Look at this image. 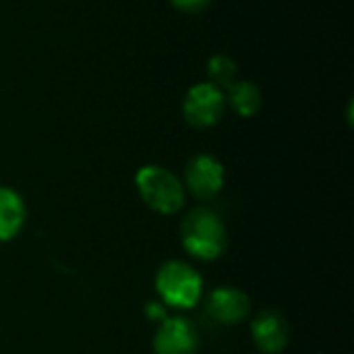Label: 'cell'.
I'll use <instances>...</instances> for the list:
<instances>
[{
    "mask_svg": "<svg viewBox=\"0 0 354 354\" xmlns=\"http://www.w3.org/2000/svg\"><path fill=\"white\" fill-rule=\"evenodd\" d=\"M180 241L189 255L201 261H214L222 257L228 247V230L214 209L201 205L183 218Z\"/></svg>",
    "mask_w": 354,
    "mask_h": 354,
    "instance_id": "6da1fadb",
    "label": "cell"
},
{
    "mask_svg": "<svg viewBox=\"0 0 354 354\" xmlns=\"http://www.w3.org/2000/svg\"><path fill=\"white\" fill-rule=\"evenodd\" d=\"M135 185L143 203L162 216L176 214L185 207V199H187L185 185L170 170L162 166L149 164L139 168L135 176Z\"/></svg>",
    "mask_w": 354,
    "mask_h": 354,
    "instance_id": "7a4b0ae2",
    "label": "cell"
},
{
    "mask_svg": "<svg viewBox=\"0 0 354 354\" xmlns=\"http://www.w3.org/2000/svg\"><path fill=\"white\" fill-rule=\"evenodd\" d=\"M156 290L164 305L174 309H193L203 295V280L195 268L185 261H166L156 274Z\"/></svg>",
    "mask_w": 354,
    "mask_h": 354,
    "instance_id": "3957f363",
    "label": "cell"
},
{
    "mask_svg": "<svg viewBox=\"0 0 354 354\" xmlns=\"http://www.w3.org/2000/svg\"><path fill=\"white\" fill-rule=\"evenodd\" d=\"M224 106H226L224 91L207 81V83H197L187 91L183 102V114L191 127L209 129L222 118Z\"/></svg>",
    "mask_w": 354,
    "mask_h": 354,
    "instance_id": "277c9868",
    "label": "cell"
},
{
    "mask_svg": "<svg viewBox=\"0 0 354 354\" xmlns=\"http://www.w3.org/2000/svg\"><path fill=\"white\" fill-rule=\"evenodd\" d=\"M224 189V166L209 153H199L185 168V191L199 201L214 199Z\"/></svg>",
    "mask_w": 354,
    "mask_h": 354,
    "instance_id": "5b68a950",
    "label": "cell"
},
{
    "mask_svg": "<svg viewBox=\"0 0 354 354\" xmlns=\"http://www.w3.org/2000/svg\"><path fill=\"white\" fill-rule=\"evenodd\" d=\"M199 332L185 317H166L153 336V354H199Z\"/></svg>",
    "mask_w": 354,
    "mask_h": 354,
    "instance_id": "8992f818",
    "label": "cell"
},
{
    "mask_svg": "<svg viewBox=\"0 0 354 354\" xmlns=\"http://www.w3.org/2000/svg\"><path fill=\"white\" fill-rule=\"evenodd\" d=\"M251 336L257 351L263 354H280L288 346V324L282 313L274 309H263L255 315L251 324Z\"/></svg>",
    "mask_w": 354,
    "mask_h": 354,
    "instance_id": "52a82bcc",
    "label": "cell"
},
{
    "mask_svg": "<svg viewBox=\"0 0 354 354\" xmlns=\"http://www.w3.org/2000/svg\"><path fill=\"white\" fill-rule=\"evenodd\" d=\"M207 313L214 322L222 326H236L249 317L251 301L241 288L220 286L207 297Z\"/></svg>",
    "mask_w": 354,
    "mask_h": 354,
    "instance_id": "ba28073f",
    "label": "cell"
},
{
    "mask_svg": "<svg viewBox=\"0 0 354 354\" xmlns=\"http://www.w3.org/2000/svg\"><path fill=\"white\" fill-rule=\"evenodd\" d=\"M27 207L23 197L10 189L0 187V243L12 241L25 226Z\"/></svg>",
    "mask_w": 354,
    "mask_h": 354,
    "instance_id": "9c48e42d",
    "label": "cell"
},
{
    "mask_svg": "<svg viewBox=\"0 0 354 354\" xmlns=\"http://www.w3.org/2000/svg\"><path fill=\"white\" fill-rule=\"evenodd\" d=\"M224 97L228 100L232 110L245 118L255 116L261 106V91L249 81H234L228 87V95H224Z\"/></svg>",
    "mask_w": 354,
    "mask_h": 354,
    "instance_id": "30bf717a",
    "label": "cell"
},
{
    "mask_svg": "<svg viewBox=\"0 0 354 354\" xmlns=\"http://www.w3.org/2000/svg\"><path fill=\"white\" fill-rule=\"evenodd\" d=\"M207 75H209V83L224 89L230 87L236 81V64L230 56L218 54L214 58H209L207 62Z\"/></svg>",
    "mask_w": 354,
    "mask_h": 354,
    "instance_id": "8fae6325",
    "label": "cell"
},
{
    "mask_svg": "<svg viewBox=\"0 0 354 354\" xmlns=\"http://www.w3.org/2000/svg\"><path fill=\"white\" fill-rule=\"evenodd\" d=\"M178 10H183V12H199V10H203L212 0H170Z\"/></svg>",
    "mask_w": 354,
    "mask_h": 354,
    "instance_id": "7c38bea8",
    "label": "cell"
},
{
    "mask_svg": "<svg viewBox=\"0 0 354 354\" xmlns=\"http://www.w3.org/2000/svg\"><path fill=\"white\" fill-rule=\"evenodd\" d=\"M145 315L153 322H164L166 319V309L162 303H147L145 307Z\"/></svg>",
    "mask_w": 354,
    "mask_h": 354,
    "instance_id": "4fadbf2b",
    "label": "cell"
}]
</instances>
